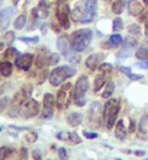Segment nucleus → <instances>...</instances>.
I'll list each match as a JSON object with an SVG mask.
<instances>
[{
  "label": "nucleus",
  "mask_w": 148,
  "mask_h": 160,
  "mask_svg": "<svg viewBox=\"0 0 148 160\" xmlns=\"http://www.w3.org/2000/svg\"><path fill=\"white\" fill-rule=\"evenodd\" d=\"M119 106H121V102L116 98H109L106 101V105L103 108V122L107 130L113 128L115 124H116V118H118L119 114Z\"/></svg>",
  "instance_id": "obj_1"
},
{
  "label": "nucleus",
  "mask_w": 148,
  "mask_h": 160,
  "mask_svg": "<svg viewBox=\"0 0 148 160\" xmlns=\"http://www.w3.org/2000/svg\"><path fill=\"white\" fill-rule=\"evenodd\" d=\"M93 38V31L92 29H79L71 35V50L76 52L86 50L89 47L90 41Z\"/></svg>",
  "instance_id": "obj_2"
},
{
  "label": "nucleus",
  "mask_w": 148,
  "mask_h": 160,
  "mask_svg": "<svg viewBox=\"0 0 148 160\" xmlns=\"http://www.w3.org/2000/svg\"><path fill=\"white\" fill-rule=\"evenodd\" d=\"M73 74H76V68L71 67V66H60V67H55L50 73V83L52 86H60L68 77H71Z\"/></svg>",
  "instance_id": "obj_3"
},
{
  "label": "nucleus",
  "mask_w": 148,
  "mask_h": 160,
  "mask_svg": "<svg viewBox=\"0 0 148 160\" xmlns=\"http://www.w3.org/2000/svg\"><path fill=\"white\" fill-rule=\"evenodd\" d=\"M74 99V84L64 83L58 90L57 95V106L60 109H67L71 105V101Z\"/></svg>",
  "instance_id": "obj_4"
},
{
  "label": "nucleus",
  "mask_w": 148,
  "mask_h": 160,
  "mask_svg": "<svg viewBox=\"0 0 148 160\" xmlns=\"http://www.w3.org/2000/svg\"><path fill=\"white\" fill-rule=\"evenodd\" d=\"M89 89V77L87 76H81L79 77V80L74 84V99H76V105L77 106H83L86 103L84 95Z\"/></svg>",
  "instance_id": "obj_5"
},
{
  "label": "nucleus",
  "mask_w": 148,
  "mask_h": 160,
  "mask_svg": "<svg viewBox=\"0 0 148 160\" xmlns=\"http://www.w3.org/2000/svg\"><path fill=\"white\" fill-rule=\"evenodd\" d=\"M19 115L23 118H34L39 114V103L34 99H26L19 105Z\"/></svg>",
  "instance_id": "obj_6"
},
{
  "label": "nucleus",
  "mask_w": 148,
  "mask_h": 160,
  "mask_svg": "<svg viewBox=\"0 0 148 160\" xmlns=\"http://www.w3.org/2000/svg\"><path fill=\"white\" fill-rule=\"evenodd\" d=\"M57 47H58L60 52L68 60V61H73L76 63L77 57H74V52H71V41L67 35H61L58 39H57Z\"/></svg>",
  "instance_id": "obj_7"
},
{
  "label": "nucleus",
  "mask_w": 148,
  "mask_h": 160,
  "mask_svg": "<svg viewBox=\"0 0 148 160\" xmlns=\"http://www.w3.org/2000/svg\"><path fill=\"white\" fill-rule=\"evenodd\" d=\"M102 119H103V111H102V105L99 101L92 102V105L89 108V121L92 125H100Z\"/></svg>",
  "instance_id": "obj_8"
},
{
  "label": "nucleus",
  "mask_w": 148,
  "mask_h": 160,
  "mask_svg": "<svg viewBox=\"0 0 148 160\" xmlns=\"http://www.w3.org/2000/svg\"><path fill=\"white\" fill-rule=\"evenodd\" d=\"M57 105V99H55L51 93H47L44 96V111H42V118L50 119L54 115V108Z\"/></svg>",
  "instance_id": "obj_9"
},
{
  "label": "nucleus",
  "mask_w": 148,
  "mask_h": 160,
  "mask_svg": "<svg viewBox=\"0 0 148 160\" xmlns=\"http://www.w3.org/2000/svg\"><path fill=\"white\" fill-rule=\"evenodd\" d=\"M96 13H98V2L96 0H87L84 4V13H83L81 22H84V23L92 22L96 16Z\"/></svg>",
  "instance_id": "obj_10"
},
{
  "label": "nucleus",
  "mask_w": 148,
  "mask_h": 160,
  "mask_svg": "<svg viewBox=\"0 0 148 160\" xmlns=\"http://www.w3.org/2000/svg\"><path fill=\"white\" fill-rule=\"evenodd\" d=\"M70 8L67 4H58V9H57V18H58L60 23L63 26L64 29H67L70 26Z\"/></svg>",
  "instance_id": "obj_11"
},
{
  "label": "nucleus",
  "mask_w": 148,
  "mask_h": 160,
  "mask_svg": "<svg viewBox=\"0 0 148 160\" xmlns=\"http://www.w3.org/2000/svg\"><path fill=\"white\" fill-rule=\"evenodd\" d=\"M147 0H129L128 3V12L131 16H140L144 12L145 6H147Z\"/></svg>",
  "instance_id": "obj_12"
},
{
  "label": "nucleus",
  "mask_w": 148,
  "mask_h": 160,
  "mask_svg": "<svg viewBox=\"0 0 148 160\" xmlns=\"http://www.w3.org/2000/svg\"><path fill=\"white\" fill-rule=\"evenodd\" d=\"M15 13V8H6L3 10H0V31L7 29L9 23L12 21V16Z\"/></svg>",
  "instance_id": "obj_13"
},
{
  "label": "nucleus",
  "mask_w": 148,
  "mask_h": 160,
  "mask_svg": "<svg viewBox=\"0 0 148 160\" xmlns=\"http://www.w3.org/2000/svg\"><path fill=\"white\" fill-rule=\"evenodd\" d=\"M16 66L22 70H25L28 72L31 67H32V64H34V55L32 54H21L16 57Z\"/></svg>",
  "instance_id": "obj_14"
},
{
  "label": "nucleus",
  "mask_w": 148,
  "mask_h": 160,
  "mask_svg": "<svg viewBox=\"0 0 148 160\" xmlns=\"http://www.w3.org/2000/svg\"><path fill=\"white\" fill-rule=\"evenodd\" d=\"M31 93H32V88L31 86H23V88L19 90V92L15 95V98H13V105L19 106L23 101H26V99H29L31 98Z\"/></svg>",
  "instance_id": "obj_15"
},
{
  "label": "nucleus",
  "mask_w": 148,
  "mask_h": 160,
  "mask_svg": "<svg viewBox=\"0 0 148 160\" xmlns=\"http://www.w3.org/2000/svg\"><path fill=\"white\" fill-rule=\"evenodd\" d=\"M122 44H123L122 35L113 34L109 37L107 42H103V47H105V48H112V47H119V45H122Z\"/></svg>",
  "instance_id": "obj_16"
},
{
  "label": "nucleus",
  "mask_w": 148,
  "mask_h": 160,
  "mask_svg": "<svg viewBox=\"0 0 148 160\" xmlns=\"http://www.w3.org/2000/svg\"><path fill=\"white\" fill-rule=\"evenodd\" d=\"M115 135L116 138L123 140L127 137V128H125V124H123L122 119H119L116 124H115Z\"/></svg>",
  "instance_id": "obj_17"
},
{
  "label": "nucleus",
  "mask_w": 148,
  "mask_h": 160,
  "mask_svg": "<svg viewBox=\"0 0 148 160\" xmlns=\"http://www.w3.org/2000/svg\"><path fill=\"white\" fill-rule=\"evenodd\" d=\"M67 122L71 127H79L83 122V115L80 112H71V114L67 117Z\"/></svg>",
  "instance_id": "obj_18"
},
{
  "label": "nucleus",
  "mask_w": 148,
  "mask_h": 160,
  "mask_svg": "<svg viewBox=\"0 0 148 160\" xmlns=\"http://www.w3.org/2000/svg\"><path fill=\"white\" fill-rule=\"evenodd\" d=\"M86 67L89 70H96L99 67V55L98 54H92L87 57L86 60Z\"/></svg>",
  "instance_id": "obj_19"
},
{
  "label": "nucleus",
  "mask_w": 148,
  "mask_h": 160,
  "mask_svg": "<svg viewBox=\"0 0 148 160\" xmlns=\"http://www.w3.org/2000/svg\"><path fill=\"white\" fill-rule=\"evenodd\" d=\"M105 84H106L105 74H103V73H99L98 76L94 77V88H93L94 93L100 92V89H102V88H105Z\"/></svg>",
  "instance_id": "obj_20"
},
{
  "label": "nucleus",
  "mask_w": 148,
  "mask_h": 160,
  "mask_svg": "<svg viewBox=\"0 0 148 160\" xmlns=\"http://www.w3.org/2000/svg\"><path fill=\"white\" fill-rule=\"evenodd\" d=\"M113 92H115V83L112 80H109V82H106V84H105V90L102 93V98H103V99H109V98H112Z\"/></svg>",
  "instance_id": "obj_21"
},
{
  "label": "nucleus",
  "mask_w": 148,
  "mask_h": 160,
  "mask_svg": "<svg viewBox=\"0 0 148 160\" xmlns=\"http://www.w3.org/2000/svg\"><path fill=\"white\" fill-rule=\"evenodd\" d=\"M12 70H13V66L9 61H2L0 63V74L3 77H9L12 74Z\"/></svg>",
  "instance_id": "obj_22"
},
{
  "label": "nucleus",
  "mask_w": 148,
  "mask_h": 160,
  "mask_svg": "<svg viewBox=\"0 0 148 160\" xmlns=\"http://www.w3.org/2000/svg\"><path fill=\"white\" fill-rule=\"evenodd\" d=\"M83 13H84V10H83V8H81V4H79V6H76L74 10H71V13H70V19H73V21H76V22H81V19H83Z\"/></svg>",
  "instance_id": "obj_23"
},
{
  "label": "nucleus",
  "mask_w": 148,
  "mask_h": 160,
  "mask_svg": "<svg viewBox=\"0 0 148 160\" xmlns=\"http://www.w3.org/2000/svg\"><path fill=\"white\" fill-rule=\"evenodd\" d=\"M13 154V148L9 146H2L0 148V160H7Z\"/></svg>",
  "instance_id": "obj_24"
},
{
  "label": "nucleus",
  "mask_w": 148,
  "mask_h": 160,
  "mask_svg": "<svg viewBox=\"0 0 148 160\" xmlns=\"http://www.w3.org/2000/svg\"><path fill=\"white\" fill-rule=\"evenodd\" d=\"M128 32H129V37H132L134 39H138L141 37V28L138 25H129Z\"/></svg>",
  "instance_id": "obj_25"
},
{
  "label": "nucleus",
  "mask_w": 148,
  "mask_h": 160,
  "mask_svg": "<svg viewBox=\"0 0 148 160\" xmlns=\"http://www.w3.org/2000/svg\"><path fill=\"white\" fill-rule=\"evenodd\" d=\"M123 6H125V2L123 0H116L113 4H112V12L115 15H121L123 10Z\"/></svg>",
  "instance_id": "obj_26"
},
{
  "label": "nucleus",
  "mask_w": 148,
  "mask_h": 160,
  "mask_svg": "<svg viewBox=\"0 0 148 160\" xmlns=\"http://www.w3.org/2000/svg\"><path fill=\"white\" fill-rule=\"evenodd\" d=\"M147 127H148V115H144L140 121V135L145 137V132H147Z\"/></svg>",
  "instance_id": "obj_27"
},
{
  "label": "nucleus",
  "mask_w": 148,
  "mask_h": 160,
  "mask_svg": "<svg viewBox=\"0 0 148 160\" xmlns=\"http://www.w3.org/2000/svg\"><path fill=\"white\" fill-rule=\"evenodd\" d=\"M26 25V15H19L15 21V29H23Z\"/></svg>",
  "instance_id": "obj_28"
},
{
  "label": "nucleus",
  "mask_w": 148,
  "mask_h": 160,
  "mask_svg": "<svg viewBox=\"0 0 148 160\" xmlns=\"http://www.w3.org/2000/svg\"><path fill=\"white\" fill-rule=\"evenodd\" d=\"M135 57L138 60H147L148 58V48L147 47H140L135 52Z\"/></svg>",
  "instance_id": "obj_29"
},
{
  "label": "nucleus",
  "mask_w": 148,
  "mask_h": 160,
  "mask_svg": "<svg viewBox=\"0 0 148 160\" xmlns=\"http://www.w3.org/2000/svg\"><path fill=\"white\" fill-rule=\"evenodd\" d=\"M58 54H55V52H50L48 51V54H47V64L48 66H52V64H57L58 63Z\"/></svg>",
  "instance_id": "obj_30"
},
{
  "label": "nucleus",
  "mask_w": 148,
  "mask_h": 160,
  "mask_svg": "<svg viewBox=\"0 0 148 160\" xmlns=\"http://www.w3.org/2000/svg\"><path fill=\"white\" fill-rule=\"evenodd\" d=\"M112 29H113V32H116V34H118L119 31L123 29V22H122L121 18H115L113 25H112Z\"/></svg>",
  "instance_id": "obj_31"
},
{
  "label": "nucleus",
  "mask_w": 148,
  "mask_h": 160,
  "mask_svg": "<svg viewBox=\"0 0 148 160\" xmlns=\"http://www.w3.org/2000/svg\"><path fill=\"white\" fill-rule=\"evenodd\" d=\"M25 138L28 143H35L36 140H38V134L34 132V131H29V132H26L25 134Z\"/></svg>",
  "instance_id": "obj_32"
},
{
  "label": "nucleus",
  "mask_w": 148,
  "mask_h": 160,
  "mask_svg": "<svg viewBox=\"0 0 148 160\" xmlns=\"http://www.w3.org/2000/svg\"><path fill=\"white\" fill-rule=\"evenodd\" d=\"M68 140H70L71 143H74V144L81 143V138L79 137V134H77V132H70V134H68Z\"/></svg>",
  "instance_id": "obj_33"
},
{
  "label": "nucleus",
  "mask_w": 148,
  "mask_h": 160,
  "mask_svg": "<svg viewBox=\"0 0 148 160\" xmlns=\"http://www.w3.org/2000/svg\"><path fill=\"white\" fill-rule=\"evenodd\" d=\"M99 68H100L102 73H110V72H112V66H110L109 63L100 64V66H99Z\"/></svg>",
  "instance_id": "obj_34"
},
{
  "label": "nucleus",
  "mask_w": 148,
  "mask_h": 160,
  "mask_svg": "<svg viewBox=\"0 0 148 160\" xmlns=\"http://www.w3.org/2000/svg\"><path fill=\"white\" fill-rule=\"evenodd\" d=\"M21 41L28 42V44H35V42L39 41V38H38V37H32V38H29V37H22Z\"/></svg>",
  "instance_id": "obj_35"
},
{
  "label": "nucleus",
  "mask_w": 148,
  "mask_h": 160,
  "mask_svg": "<svg viewBox=\"0 0 148 160\" xmlns=\"http://www.w3.org/2000/svg\"><path fill=\"white\" fill-rule=\"evenodd\" d=\"M13 39H15V34H13V31H9V32H6L3 37V41L6 42H12Z\"/></svg>",
  "instance_id": "obj_36"
},
{
  "label": "nucleus",
  "mask_w": 148,
  "mask_h": 160,
  "mask_svg": "<svg viewBox=\"0 0 148 160\" xmlns=\"http://www.w3.org/2000/svg\"><path fill=\"white\" fill-rule=\"evenodd\" d=\"M15 55H17L16 48H9V50L6 51V54H4V58H10V57H15Z\"/></svg>",
  "instance_id": "obj_37"
},
{
  "label": "nucleus",
  "mask_w": 148,
  "mask_h": 160,
  "mask_svg": "<svg viewBox=\"0 0 148 160\" xmlns=\"http://www.w3.org/2000/svg\"><path fill=\"white\" fill-rule=\"evenodd\" d=\"M7 103H9V98H2V99H0V112L4 111V108L7 106Z\"/></svg>",
  "instance_id": "obj_38"
},
{
  "label": "nucleus",
  "mask_w": 148,
  "mask_h": 160,
  "mask_svg": "<svg viewBox=\"0 0 148 160\" xmlns=\"http://www.w3.org/2000/svg\"><path fill=\"white\" fill-rule=\"evenodd\" d=\"M136 67H140V68H144V70H147V68H148V58H147V60H141L140 63H136Z\"/></svg>",
  "instance_id": "obj_39"
},
{
  "label": "nucleus",
  "mask_w": 148,
  "mask_h": 160,
  "mask_svg": "<svg viewBox=\"0 0 148 160\" xmlns=\"http://www.w3.org/2000/svg\"><path fill=\"white\" fill-rule=\"evenodd\" d=\"M58 156L61 160H67V152H65V148H58Z\"/></svg>",
  "instance_id": "obj_40"
},
{
  "label": "nucleus",
  "mask_w": 148,
  "mask_h": 160,
  "mask_svg": "<svg viewBox=\"0 0 148 160\" xmlns=\"http://www.w3.org/2000/svg\"><path fill=\"white\" fill-rule=\"evenodd\" d=\"M26 157H28V150H26L25 147L21 148V156H19V160H26Z\"/></svg>",
  "instance_id": "obj_41"
},
{
  "label": "nucleus",
  "mask_w": 148,
  "mask_h": 160,
  "mask_svg": "<svg viewBox=\"0 0 148 160\" xmlns=\"http://www.w3.org/2000/svg\"><path fill=\"white\" fill-rule=\"evenodd\" d=\"M84 135L87 137V138H90V140H92V138H98V134H96V132H89V131H86Z\"/></svg>",
  "instance_id": "obj_42"
},
{
  "label": "nucleus",
  "mask_w": 148,
  "mask_h": 160,
  "mask_svg": "<svg viewBox=\"0 0 148 160\" xmlns=\"http://www.w3.org/2000/svg\"><path fill=\"white\" fill-rule=\"evenodd\" d=\"M32 156H34L35 160H42V159H41V152H39V150H34Z\"/></svg>",
  "instance_id": "obj_43"
},
{
  "label": "nucleus",
  "mask_w": 148,
  "mask_h": 160,
  "mask_svg": "<svg viewBox=\"0 0 148 160\" xmlns=\"http://www.w3.org/2000/svg\"><path fill=\"white\" fill-rule=\"evenodd\" d=\"M128 77H129L131 80H141V79H142V76H141V74H134V73H131Z\"/></svg>",
  "instance_id": "obj_44"
},
{
  "label": "nucleus",
  "mask_w": 148,
  "mask_h": 160,
  "mask_svg": "<svg viewBox=\"0 0 148 160\" xmlns=\"http://www.w3.org/2000/svg\"><path fill=\"white\" fill-rule=\"evenodd\" d=\"M121 72L122 73H125V74H127V76H129V74H131V68H128V67H121Z\"/></svg>",
  "instance_id": "obj_45"
},
{
  "label": "nucleus",
  "mask_w": 148,
  "mask_h": 160,
  "mask_svg": "<svg viewBox=\"0 0 148 160\" xmlns=\"http://www.w3.org/2000/svg\"><path fill=\"white\" fill-rule=\"evenodd\" d=\"M135 130V121H131V125H129V132Z\"/></svg>",
  "instance_id": "obj_46"
},
{
  "label": "nucleus",
  "mask_w": 148,
  "mask_h": 160,
  "mask_svg": "<svg viewBox=\"0 0 148 160\" xmlns=\"http://www.w3.org/2000/svg\"><path fill=\"white\" fill-rule=\"evenodd\" d=\"M135 154H136V156H144V154H145V152H142V150H136V152H135Z\"/></svg>",
  "instance_id": "obj_47"
},
{
  "label": "nucleus",
  "mask_w": 148,
  "mask_h": 160,
  "mask_svg": "<svg viewBox=\"0 0 148 160\" xmlns=\"http://www.w3.org/2000/svg\"><path fill=\"white\" fill-rule=\"evenodd\" d=\"M57 138H58V140H64L63 132H58V134H57Z\"/></svg>",
  "instance_id": "obj_48"
},
{
  "label": "nucleus",
  "mask_w": 148,
  "mask_h": 160,
  "mask_svg": "<svg viewBox=\"0 0 148 160\" xmlns=\"http://www.w3.org/2000/svg\"><path fill=\"white\" fill-rule=\"evenodd\" d=\"M42 34H47V25L42 26Z\"/></svg>",
  "instance_id": "obj_49"
},
{
  "label": "nucleus",
  "mask_w": 148,
  "mask_h": 160,
  "mask_svg": "<svg viewBox=\"0 0 148 160\" xmlns=\"http://www.w3.org/2000/svg\"><path fill=\"white\" fill-rule=\"evenodd\" d=\"M145 28H147V31H148V19H145Z\"/></svg>",
  "instance_id": "obj_50"
},
{
  "label": "nucleus",
  "mask_w": 148,
  "mask_h": 160,
  "mask_svg": "<svg viewBox=\"0 0 148 160\" xmlns=\"http://www.w3.org/2000/svg\"><path fill=\"white\" fill-rule=\"evenodd\" d=\"M145 45H147V48H148V35H147V39H145Z\"/></svg>",
  "instance_id": "obj_51"
},
{
  "label": "nucleus",
  "mask_w": 148,
  "mask_h": 160,
  "mask_svg": "<svg viewBox=\"0 0 148 160\" xmlns=\"http://www.w3.org/2000/svg\"><path fill=\"white\" fill-rule=\"evenodd\" d=\"M2 48H3V44H2V41H0V50H2Z\"/></svg>",
  "instance_id": "obj_52"
},
{
  "label": "nucleus",
  "mask_w": 148,
  "mask_h": 160,
  "mask_svg": "<svg viewBox=\"0 0 148 160\" xmlns=\"http://www.w3.org/2000/svg\"><path fill=\"white\" fill-rule=\"evenodd\" d=\"M0 131H2V128H0Z\"/></svg>",
  "instance_id": "obj_53"
},
{
  "label": "nucleus",
  "mask_w": 148,
  "mask_h": 160,
  "mask_svg": "<svg viewBox=\"0 0 148 160\" xmlns=\"http://www.w3.org/2000/svg\"><path fill=\"white\" fill-rule=\"evenodd\" d=\"M105 2H107V0H105Z\"/></svg>",
  "instance_id": "obj_54"
},
{
  "label": "nucleus",
  "mask_w": 148,
  "mask_h": 160,
  "mask_svg": "<svg viewBox=\"0 0 148 160\" xmlns=\"http://www.w3.org/2000/svg\"><path fill=\"white\" fill-rule=\"evenodd\" d=\"M147 2H148V0H147Z\"/></svg>",
  "instance_id": "obj_55"
}]
</instances>
